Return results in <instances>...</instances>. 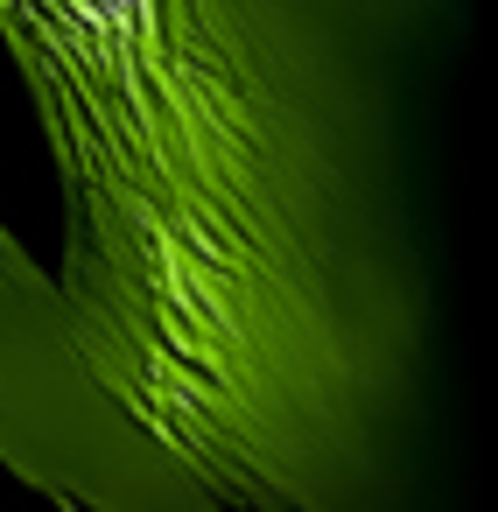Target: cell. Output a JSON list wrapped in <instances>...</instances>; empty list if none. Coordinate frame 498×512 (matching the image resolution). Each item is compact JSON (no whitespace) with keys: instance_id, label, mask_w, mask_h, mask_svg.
Listing matches in <instances>:
<instances>
[{"instance_id":"6da1fadb","label":"cell","mask_w":498,"mask_h":512,"mask_svg":"<svg viewBox=\"0 0 498 512\" xmlns=\"http://www.w3.org/2000/svg\"><path fill=\"white\" fill-rule=\"evenodd\" d=\"M99 386L225 512H463L470 0H0Z\"/></svg>"},{"instance_id":"7a4b0ae2","label":"cell","mask_w":498,"mask_h":512,"mask_svg":"<svg viewBox=\"0 0 498 512\" xmlns=\"http://www.w3.org/2000/svg\"><path fill=\"white\" fill-rule=\"evenodd\" d=\"M0 463L64 512H225L99 386L64 288L0 225Z\"/></svg>"}]
</instances>
